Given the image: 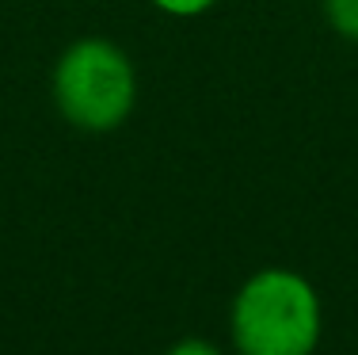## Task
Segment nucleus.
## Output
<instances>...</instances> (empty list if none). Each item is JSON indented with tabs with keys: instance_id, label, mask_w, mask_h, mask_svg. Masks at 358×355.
Listing matches in <instances>:
<instances>
[{
	"instance_id": "1",
	"label": "nucleus",
	"mask_w": 358,
	"mask_h": 355,
	"mask_svg": "<svg viewBox=\"0 0 358 355\" xmlns=\"http://www.w3.org/2000/svg\"><path fill=\"white\" fill-rule=\"evenodd\" d=\"M320 298L305 275L263 267L236 291L229 336L241 355H313L320 344Z\"/></svg>"
},
{
	"instance_id": "2",
	"label": "nucleus",
	"mask_w": 358,
	"mask_h": 355,
	"mask_svg": "<svg viewBox=\"0 0 358 355\" xmlns=\"http://www.w3.org/2000/svg\"><path fill=\"white\" fill-rule=\"evenodd\" d=\"M54 104L84 134H110L138 104V73L107 39H76L54 65Z\"/></svg>"
},
{
	"instance_id": "3",
	"label": "nucleus",
	"mask_w": 358,
	"mask_h": 355,
	"mask_svg": "<svg viewBox=\"0 0 358 355\" xmlns=\"http://www.w3.org/2000/svg\"><path fill=\"white\" fill-rule=\"evenodd\" d=\"M324 15L347 42H358V0H324Z\"/></svg>"
},
{
	"instance_id": "4",
	"label": "nucleus",
	"mask_w": 358,
	"mask_h": 355,
	"mask_svg": "<svg viewBox=\"0 0 358 355\" xmlns=\"http://www.w3.org/2000/svg\"><path fill=\"white\" fill-rule=\"evenodd\" d=\"M164 15H176V20H194V15H206L217 0H152Z\"/></svg>"
},
{
	"instance_id": "5",
	"label": "nucleus",
	"mask_w": 358,
	"mask_h": 355,
	"mask_svg": "<svg viewBox=\"0 0 358 355\" xmlns=\"http://www.w3.org/2000/svg\"><path fill=\"white\" fill-rule=\"evenodd\" d=\"M164 355H221L210 340H199V336H187V340H179V344H172Z\"/></svg>"
}]
</instances>
